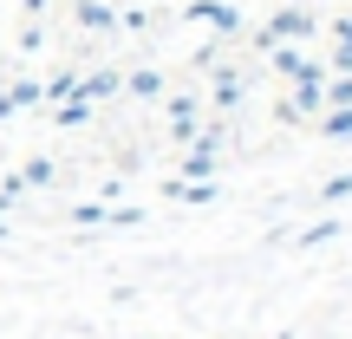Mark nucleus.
<instances>
[{"label":"nucleus","mask_w":352,"mask_h":339,"mask_svg":"<svg viewBox=\"0 0 352 339\" xmlns=\"http://www.w3.org/2000/svg\"><path fill=\"white\" fill-rule=\"evenodd\" d=\"M20 183H52V164H46V157H33V164H26V176H20Z\"/></svg>","instance_id":"nucleus-11"},{"label":"nucleus","mask_w":352,"mask_h":339,"mask_svg":"<svg viewBox=\"0 0 352 339\" xmlns=\"http://www.w3.org/2000/svg\"><path fill=\"white\" fill-rule=\"evenodd\" d=\"M333 39H340V46H352V20H333Z\"/></svg>","instance_id":"nucleus-13"},{"label":"nucleus","mask_w":352,"mask_h":339,"mask_svg":"<svg viewBox=\"0 0 352 339\" xmlns=\"http://www.w3.org/2000/svg\"><path fill=\"white\" fill-rule=\"evenodd\" d=\"M170 131H176V138H196V98H176L170 105Z\"/></svg>","instance_id":"nucleus-4"},{"label":"nucleus","mask_w":352,"mask_h":339,"mask_svg":"<svg viewBox=\"0 0 352 339\" xmlns=\"http://www.w3.org/2000/svg\"><path fill=\"white\" fill-rule=\"evenodd\" d=\"M267 59H274V72H280V78H307V72H320V65L307 59L294 39H274V46H267Z\"/></svg>","instance_id":"nucleus-2"},{"label":"nucleus","mask_w":352,"mask_h":339,"mask_svg":"<svg viewBox=\"0 0 352 339\" xmlns=\"http://www.w3.org/2000/svg\"><path fill=\"white\" fill-rule=\"evenodd\" d=\"M314 7H280L274 13V26H261V33H254V52H267L274 46V39H314Z\"/></svg>","instance_id":"nucleus-1"},{"label":"nucleus","mask_w":352,"mask_h":339,"mask_svg":"<svg viewBox=\"0 0 352 339\" xmlns=\"http://www.w3.org/2000/svg\"><path fill=\"white\" fill-rule=\"evenodd\" d=\"M327 105H352V78H340V85L327 91Z\"/></svg>","instance_id":"nucleus-12"},{"label":"nucleus","mask_w":352,"mask_h":339,"mask_svg":"<svg viewBox=\"0 0 352 339\" xmlns=\"http://www.w3.org/2000/svg\"><path fill=\"white\" fill-rule=\"evenodd\" d=\"M0 235H7V228H0Z\"/></svg>","instance_id":"nucleus-14"},{"label":"nucleus","mask_w":352,"mask_h":339,"mask_svg":"<svg viewBox=\"0 0 352 339\" xmlns=\"http://www.w3.org/2000/svg\"><path fill=\"white\" fill-rule=\"evenodd\" d=\"M85 118H91V98H65L59 105V124H85Z\"/></svg>","instance_id":"nucleus-9"},{"label":"nucleus","mask_w":352,"mask_h":339,"mask_svg":"<svg viewBox=\"0 0 352 339\" xmlns=\"http://www.w3.org/2000/svg\"><path fill=\"white\" fill-rule=\"evenodd\" d=\"M320 138H352V105H333V111L320 118Z\"/></svg>","instance_id":"nucleus-5"},{"label":"nucleus","mask_w":352,"mask_h":339,"mask_svg":"<svg viewBox=\"0 0 352 339\" xmlns=\"http://www.w3.org/2000/svg\"><path fill=\"white\" fill-rule=\"evenodd\" d=\"M196 20H209L215 33H235V7H222V0H202V7H196Z\"/></svg>","instance_id":"nucleus-3"},{"label":"nucleus","mask_w":352,"mask_h":339,"mask_svg":"<svg viewBox=\"0 0 352 339\" xmlns=\"http://www.w3.org/2000/svg\"><path fill=\"white\" fill-rule=\"evenodd\" d=\"M78 26H91V33H98V26H111V13H104L98 0H78Z\"/></svg>","instance_id":"nucleus-7"},{"label":"nucleus","mask_w":352,"mask_h":339,"mask_svg":"<svg viewBox=\"0 0 352 339\" xmlns=\"http://www.w3.org/2000/svg\"><path fill=\"white\" fill-rule=\"evenodd\" d=\"M72 91H78V78H72V72H59V78L46 85V98H72Z\"/></svg>","instance_id":"nucleus-10"},{"label":"nucleus","mask_w":352,"mask_h":339,"mask_svg":"<svg viewBox=\"0 0 352 339\" xmlns=\"http://www.w3.org/2000/svg\"><path fill=\"white\" fill-rule=\"evenodd\" d=\"M131 91H138V98H157V91H164V72H131Z\"/></svg>","instance_id":"nucleus-8"},{"label":"nucleus","mask_w":352,"mask_h":339,"mask_svg":"<svg viewBox=\"0 0 352 339\" xmlns=\"http://www.w3.org/2000/svg\"><path fill=\"white\" fill-rule=\"evenodd\" d=\"M118 91V72H91V78H78V98H111Z\"/></svg>","instance_id":"nucleus-6"}]
</instances>
